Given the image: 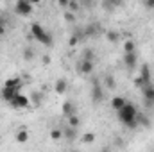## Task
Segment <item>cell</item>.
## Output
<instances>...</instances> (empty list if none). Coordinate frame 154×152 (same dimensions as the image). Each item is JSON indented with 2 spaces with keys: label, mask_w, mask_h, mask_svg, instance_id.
I'll list each match as a JSON object with an SVG mask.
<instances>
[{
  "label": "cell",
  "mask_w": 154,
  "mask_h": 152,
  "mask_svg": "<svg viewBox=\"0 0 154 152\" xmlns=\"http://www.w3.org/2000/svg\"><path fill=\"white\" fill-rule=\"evenodd\" d=\"M136 114H138V111H136V108L133 106V104H125L122 109H118V120L124 123V125H127V127H136L138 123H136Z\"/></svg>",
  "instance_id": "6da1fadb"
},
{
  "label": "cell",
  "mask_w": 154,
  "mask_h": 152,
  "mask_svg": "<svg viewBox=\"0 0 154 152\" xmlns=\"http://www.w3.org/2000/svg\"><path fill=\"white\" fill-rule=\"evenodd\" d=\"M31 34L34 36V39L36 41H39V43H43V45H47V47H50L52 43H54V38H52V34H48L39 23H32L31 25Z\"/></svg>",
  "instance_id": "7a4b0ae2"
},
{
  "label": "cell",
  "mask_w": 154,
  "mask_h": 152,
  "mask_svg": "<svg viewBox=\"0 0 154 152\" xmlns=\"http://www.w3.org/2000/svg\"><path fill=\"white\" fill-rule=\"evenodd\" d=\"M14 9H16V13H18V14L27 16V14H31V13H32V4H31V2H27V0H18V2H16V5H14Z\"/></svg>",
  "instance_id": "3957f363"
},
{
  "label": "cell",
  "mask_w": 154,
  "mask_h": 152,
  "mask_svg": "<svg viewBox=\"0 0 154 152\" xmlns=\"http://www.w3.org/2000/svg\"><path fill=\"white\" fill-rule=\"evenodd\" d=\"M9 104H13L14 108H27V106H29V99H27L25 95L18 93V95H16V97H14V99L9 102Z\"/></svg>",
  "instance_id": "277c9868"
},
{
  "label": "cell",
  "mask_w": 154,
  "mask_h": 152,
  "mask_svg": "<svg viewBox=\"0 0 154 152\" xmlns=\"http://www.w3.org/2000/svg\"><path fill=\"white\" fill-rule=\"evenodd\" d=\"M91 100H93L95 104H99V102L102 100V88H100L97 82L91 86Z\"/></svg>",
  "instance_id": "5b68a950"
},
{
  "label": "cell",
  "mask_w": 154,
  "mask_h": 152,
  "mask_svg": "<svg viewBox=\"0 0 154 152\" xmlns=\"http://www.w3.org/2000/svg\"><path fill=\"white\" fill-rule=\"evenodd\" d=\"M79 72H81V74H91V72H93V61H84V59H81V61H79Z\"/></svg>",
  "instance_id": "8992f818"
},
{
  "label": "cell",
  "mask_w": 154,
  "mask_h": 152,
  "mask_svg": "<svg viewBox=\"0 0 154 152\" xmlns=\"http://www.w3.org/2000/svg\"><path fill=\"white\" fill-rule=\"evenodd\" d=\"M143 95H145L147 104H154V86L152 84H145L143 86Z\"/></svg>",
  "instance_id": "52a82bcc"
},
{
  "label": "cell",
  "mask_w": 154,
  "mask_h": 152,
  "mask_svg": "<svg viewBox=\"0 0 154 152\" xmlns=\"http://www.w3.org/2000/svg\"><path fill=\"white\" fill-rule=\"evenodd\" d=\"M124 63H125V66L129 70H134V66H136V54L134 52L133 54H124Z\"/></svg>",
  "instance_id": "ba28073f"
},
{
  "label": "cell",
  "mask_w": 154,
  "mask_h": 152,
  "mask_svg": "<svg viewBox=\"0 0 154 152\" xmlns=\"http://www.w3.org/2000/svg\"><path fill=\"white\" fill-rule=\"evenodd\" d=\"M63 114H65L66 118H70V116L75 114V108H74L72 102H65V104H63Z\"/></svg>",
  "instance_id": "9c48e42d"
},
{
  "label": "cell",
  "mask_w": 154,
  "mask_h": 152,
  "mask_svg": "<svg viewBox=\"0 0 154 152\" xmlns=\"http://www.w3.org/2000/svg\"><path fill=\"white\" fill-rule=\"evenodd\" d=\"M140 77H142L143 84H151V72H149V66H147V65H143V66H142Z\"/></svg>",
  "instance_id": "30bf717a"
},
{
  "label": "cell",
  "mask_w": 154,
  "mask_h": 152,
  "mask_svg": "<svg viewBox=\"0 0 154 152\" xmlns=\"http://www.w3.org/2000/svg\"><path fill=\"white\" fill-rule=\"evenodd\" d=\"M16 140H18L20 143H27V140H29V132H27L25 129H20L18 134H16Z\"/></svg>",
  "instance_id": "8fae6325"
},
{
  "label": "cell",
  "mask_w": 154,
  "mask_h": 152,
  "mask_svg": "<svg viewBox=\"0 0 154 152\" xmlns=\"http://www.w3.org/2000/svg\"><path fill=\"white\" fill-rule=\"evenodd\" d=\"M111 104H113V108H115L116 111H118V109H122V108H124L127 102H125V99H122V97H115Z\"/></svg>",
  "instance_id": "7c38bea8"
},
{
  "label": "cell",
  "mask_w": 154,
  "mask_h": 152,
  "mask_svg": "<svg viewBox=\"0 0 154 152\" xmlns=\"http://www.w3.org/2000/svg\"><path fill=\"white\" fill-rule=\"evenodd\" d=\"M56 91H57V93H65V91H66V81L57 79V81H56Z\"/></svg>",
  "instance_id": "4fadbf2b"
},
{
  "label": "cell",
  "mask_w": 154,
  "mask_h": 152,
  "mask_svg": "<svg viewBox=\"0 0 154 152\" xmlns=\"http://www.w3.org/2000/svg\"><path fill=\"white\" fill-rule=\"evenodd\" d=\"M50 138H52L54 141L61 140V138H63V129H52V131H50Z\"/></svg>",
  "instance_id": "5bb4252c"
},
{
  "label": "cell",
  "mask_w": 154,
  "mask_h": 152,
  "mask_svg": "<svg viewBox=\"0 0 154 152\" xmlns=\"http://www.w3.org/2000/svg\"><path fill=\"white\" fill-rule=\"evenodd\" d=\"M106 38L109 39L111 43H116V41L120 39V34H118V32H115V31H106Z\"/></svg>",
  "instance_id": "9a60e30c"
},
{
  "label": "cell",
  "mask_w": 154,
  "mask_h": 152,
  "mask_svg": "<svg viewBox=\"0 0 154 152\" xmlns=\"http://www.w3.org/2000/svg\"><path fill=\"white\" fill-rule=\"evenodd\" d=\"M124 50H125V54H133L134 52V41L133 39H127L125 45H124Z\"/></svg>",
  "instance_id": "2e32d148"
},
{
  "label": "cell",
  "mask_w": 154,
  "mask_h": 152,
  "mask_svg": "<svg viewBox=\"0 0 154 152\" xmlns=\"http://www.w3.org/2000/svg\"><path fill=\"white\" fill-rule=\"evenodd\" d=\"M23 57H25V59H27V61H31V59H32V57H34V50H32V48H31V47H27V48H25V50H23Z\"/></svg>",
  "instance_id": "e0dca14e"
},
{
  "label": "cell",
  "mask_w": 154,
  "mask_h": 152,
  "mask_svg": "<svg viewBox=\"0 0 154 152\" xmlns=\"http://www.w3.org/2000/svg\"><path fill=\"white\" fill-rule=\"evenodd\" d=\"M104 82H106V86H108L109 90H113V88H115V79H113L111 75H106V77H104Z\"/></svg>",
  "instance_id": "ac0fdd59"
},
{
  "label": "cell",
  "mask_w": 154,
  "mask_h": 152,
  "mask_svg": "<svg viewBox=\"0 0 154 152\" xmlns=\"http://www.w3.org/2000/svg\"><path fill=\"white\" fill-rule=\"evenodd\" d=\"M82 59H84V61H93V50L86 48V50H84V54H82Z\"/></svg>",
  "instance_id": "d6986e66"
},
{
  "label": "cell",
  "mask_w": 154,
  "mask_h": 152,
  "mask_svg": "<svg viewBox=\"0 0 154 152\" xmlns=\"http://www.w3.org/2000/svg\"><path fill=\"white\" fill-rule=\"evenodd\" d=\"M68 123H70V127H72V129L79 127V118H77V114H74V116H70V118H68Z\"/></svg>",
  "instance_id": "ffe728a7"
},
{
  "label": "cell",
  "mask_w": 154,
  "mask_h": 152,
  "mask_svg": "<svg viewBox=\"0 0 154 152\" xmlns=\"http://www.w3.org/2000/svg\"><path fill=\"white\" fill-rule=\"evenodd\" d=\"M93 140H95V134H93V132H86V134L82 136V141H84V143H91Z\"/></svg>",
  "instance_id": "44dd1931"
},
{
  "label": "cell",
  "mask_w": 154,
  "mask_h": 152,
  "mask_svg": "<svg viewBox=\"0 0 154 152\" xmlns=\"http://www.w3.org/2000/svg\"><path fill=\"white\" fill-rule=\"evenodd\" d=\"M65 20H66V22H74V20H75L74 13H72V11H66V13H65Z\"/></svg>",
  "instance_id": "7402d4cb"
},
{
  "label": "cell",
  "mask_w": 154,
  "mask_h": 152,
  "mask_svg": "<svg viewBox=\"0 0 154 152\" xmlns=\"http://www.w3.org/2000/svg\"><path fill=\"white\" fill-rule=\"evenodd\" d=\"M2 34H5V20H4V16H0V36Z\"/></svg>",
  "instance_id": "603a6c76"
},
{
  "label": "cell",
  "mask_w": 154,
  "mask_h": 152,
  "mask_svg": "<svg viewBox=\"0 0 154 152\" xmlns=\"http://www.w3.org/2000/svg\"><path fill=\"white\" fill-rule=\"evenodd\" d=\"M68 5H70L72 11H77L79 9V2H68Z\"/></svg>",
  "instance_id": "cb8c5ba5"
},
{
  "label": "cell",
  "mask_w": 154,
  "mask_h": 152,
  "mask_svg": "<svg viewBox=\"0 0 154 152\" xmlns=\"http://www.w3.org/2000/svg\"><path fill=\"white\" fill-rule=\"evenodd\" d=\"M39 99H41V93H34V95H32V100H34V102H39Z\"/></svg>",
  "instance_id": "d4e9b609"
}]
</instances>
